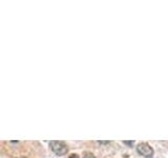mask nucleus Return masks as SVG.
<instances>
[{
  "label": "nucleus",
  "mask_w": 168,
  "mask_h": 158,
  "mask_svg": "<svg viewBox=\"0 0 168 158\" xmlns=\"http://www.w3.org/2000/svg\"><path fill=\"white\" fill-rule=\"evenodd\" d=\"M83 158H96L95 155L90 152H85L83 154Z\"/></svg>",
  "instance_id": "3"
},
{
  "label": "nucleus",
  "mask_w": 168,
  "mask_h": 158,
  "mask_svg": "<svg viewBox=\"0 0 168 158\" xmlns=\"http://www.w3.org/2000/svg\"><path fill=\"white\" fill-rule=\"evenodd\" d=\"M69 158H79V156L77 155V154H72V155L69 156Z\"/></svg>",
  "instance_id": "6"
},
{
  "label": "nucleus",
  "mask_w": 168,
  "mask_h": 158,
  "mask_svg": "<svg viewBox=\"0 0 168 158\" xmlns=\"http://www.w3.org/2000/svg\"><path fill=\"white\" fill-rule=\"evenodd\" d=\"M134 141H127V140H125V141H124V144H127V146H132V144H134Z\"/></svg>",
  "instance_id": "4"
},
{
  "label": "nucleus",
  "mask_w": 168,
  "mask_h": 158,
  "mask_svg": "<svg viewBox=\"0 0 168 158\" xmlns=\"http://www.w3.org/2000/svg\"><path fill=\"white\" fill-rule=\"evenodd\" d=\"M49 146H51V149L56 155H65L68 152V148L63 141H51Z\"/></svg>",
  "instance_id": "1"
},
{
  "label": "nucleus",
  "mask_w": 168,
  "mask_h": 158,
  "mask_svg": "<svg viewBox=\"0 0 168 158\" xmlns=\"http://www.w3.org/2000/svg\"><path fill=\"white\" fill-rule=\"evenodd\" d=\"M99 143L100 144H108V143H110V141H99Z\"/></svg>",
  "instance_id": "5"
},
{
  "label": "nucleus",
  "mask_w": 168,
  "mask_h": 158,
  "mask_svg": "<svg viewBox=\"0 0 168 158\" xmlns=\"http://www.w3.org/2000/svg\"><path fill=\"white\" fill-rule=\"evenodd\" d=\"M137 151L140 155L144 156V157L149 158L153 155V149L146 142H142L140 144H138Z\"/></svg>",
  "instance_id": "2"
}]
</instances>
